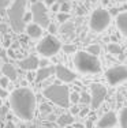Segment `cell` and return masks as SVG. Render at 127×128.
Returning a JSON list of instances; mask_svg holds the SVG:
<instances>
[{
	"instance_id": "20",
	"label": "cell",
	"mask_w": 127,
	"mask_h": 128,
	"mask_svg": "<svg viewBox=\"0 0 127 128\" xmlns=\"http://www.w3.org/2000/svg\"><path fill=\"white\" fill-rule=\"evenodd\" d=\"M100 52H101V48H100V45H97V44H93V45H89V46H87V53L93 54V56H98Z\"/></svg>"
},
{
	"instance_id": "34",
	"label": "cell",
	"mask_w": 127,
	"mask_h": 128,
	"mask_svg": "<svg viewBox=\"0 0 127 128\" xmlns=\"http://www.w3.org/2000/svg\"><path fill=\"white\" fill-rule=\"evenodd\" d=\"M71 113H72V114L79 113V108H78V106H72V108H71Z\"/></svg>"
},
{
	"instance_id": "2",
	"label": "cell",
	"mask_w": 127,
	"mask_h": 128,
	"mask_svg": "<svg viewBox=\"0 0 127 128\" xmlns=\"http://www.w3.org/2000/svg\"><path fill=\"white\" fill-rule=\"evenodd\" d=\"M26 4H28L26 0H15L7 11L10 25L14 32H17V33H21L25 30L26 23L23 20V16L26 14Z\"/></svg>"
},
{
	"instance_id": "7",
	"label": "cell",
	"mask_w": 127,
	"mask_h": 128,
	"mask_svg": "<svg viewBox=\"0 0 127 128\" xmlns=\"http://www.w3.org/2000/svg\"><path fill=\"white\" fill-rule=\"evenodd\" d=\"M32 19L37 23L41 29H47L49 26V16H48L47 6L41 2L33 3L32 6Z\"/></svg>"
},
{
	"instance_id": "13",
	"label": "cell",
	"mask_w": 127,
	"mask_h": 128,
	"mask_svg": "<svg viewBox=\"0 0 127 128\" xmlns=\"http://www.w3.org/2000/svg\"><path fill=\"white\" fill-rule=\"evenodd\" d=\"M55 74V67H42L37 71V74H36V80L37 82H42L45 80V79H48L49 76H52V75Z\"/></svg>"
},
{
	"instance_id": "8",
	"label": "cell",
	"mask_w": 127,
	"mask_h": 128,
	"mask_svg": "<svg viewBox=\"0 0 127 128\" xmlns=\"http://www.w3.org/2000/svg\"><path fill=\"white\" fill-rule=\"evenodd\" d=\"M107 97V87L100 83H93L90 86V105L93 109L100 108Z\"/></svg>"
},
{
	"instance_id": "4",
	"label": "cell",
	"mask_w": 127,
	"mask_h": 128,
	"mask_svg": "<svg viewBox=\"0 0 127 128\" xmlns=\"http://www.w3.org/2000/svg\"><path fill=\"white\" fill-rule=\"evenodd\" d=\"M74 63L78 71L83 72V74H97L101 70V64H100L97 56H93V54L83 50L75 53Z\"/></svg>"
},
{
	"instance_id": "10",
	"label": "cell",
	"mask_w": 127,
	"mask_h": 128,
	"mask_svg": "<svg viewBox=\"0 0 127 128\" xmlns=\"http://www.w3.org/2000/svg\"><path fill=\"white\" fill-rule=\"evenodd\" d=\"M55 74H56V76L62 82H64V83L74 82L75 78H77L75 72H72L71 70H68L67 67H64V66H56L55 67Z\"/></svg>"
},
{
	"instance_id": "25",
	"label": "cell",
	"mask_w": 127,
	"mask_h": 128,
	"mask_svg": "<svg viewBox=\"0 0 127 128\" xmlns=\"http://www.w3.org/2000/svg\"><path fill=\"white\" fill-rule=\"evenodd\" d=\"M79 102H83V104H90V96L87 93H82L79 96Z\"/></svg>"
},
{
	"instance_id": "26",
	"label": "cell",
	"mask_w": 127,
	"mask_h": 128,
	"mask_svg": "<svg viewBox=\"0 0 127 128\" xmlns=\"http://www.w3.org/2000/svg\"><path fill=\"white\" fill-rule=\"evenodd\" d=\"M70 102H72V104H78L79 102V94L78 93H70Z\"/></svg>"
},
{
	"instance_id": "27",
	"label": "cell",
	"mask_w": 127,
	"mask_h": 128,
	"mask_svg": "<svg viewBox=\"0 0 127 128\" xmlns=\"http://www.w3.org/2000/svg\"><path fill=\"white\" fill-rule=\"evenodd\" d=\"M40 110H41L44 114H48V113H51V112H52V109H51L49 105H47V104H42V105L40 106Z\"/></svg>"
},
{
	"instance_id": "40",
	"label": "cell",
	"mask_w": 127,
	"mask_h": 128,
	"mask_svg": "<svg viewBox=\"0 0 127 128\" xmlns=\"http://www.w3.org/2000/svg\"><path fill=\"white\" fill-rule=\"evenodd\" d=\"M6 29H7V27H6L4 25H0V30H2V33H3V34L6 33Z\"/></svg>"
},
{
	"instance_id": "9",
	"label": "cell",
	"mask_w": 127,
	"mask_h": 128,
	"mask_svg": "<svg viewBox=\"0 0 127 128\" xmlns=\"http://www.w3.org/2000/svg\"><path fill=\"white\" fill-rule=\"evenodd\" d=\"M105 76H107V80L109 84H115L117 83H122V82L127 80V68L123 66H119V67H113V68L108 70L105 72Z\"/></svg>"
},
{
	"instance_id": "44",
	"label": "cell",
	"mask_w": 127,
	"mask_h": 128,
	"mask_svg": "<svg viewBox=\"0 0 127 128\" xmlns=\"http://www.w3.org/2000/svg\"><path fill=\"white\" fill-rule=\"evenodd\" d=\"M116 2H119V3H123V2H127V0H116Z\"/></svg>"
},
{
	"instance_id": "46",
	"label": "cell",
	"mask_w": 127,
	"mask_h": 128,
	"mask_svg": "<svg viewBox=\"0 0 127 128\" xmlns=\"http://www.w3.org/2000/svg\"><path fill=\"white\" fill-rule=\"evenodd\" d=\"M64 128H66V127H64Z\"/></svg>"
},
{
	"instance_id": "11",
	"label": "cell",
	"mask_w": 127,
	"mask_h": 128,
	"mask_svg": "<svg viewBox=\"0 0 127 128\" xmlns=\"http://www.w3.org/2000/svg\"><path fill=\"white\" fill-rule=\"evenodd\" d=\"M117 123V116L115 112H107L105 114L101 116V118L98 120V128H112L116 126Z\"/></svg>"
},
{
	"instance_id": "19",
	"label": "cell",
	"mask_w": 127,
	"mask_h": 128,
	"mask_svg": "<svg viewBox=\"0 0 127 128\" xmlns=\"http://www.w3.org/2000/svg\"><path fill=\"white\" fill-rule=\"evenodd\" d=\"M60 32H62L63 34H70V33L74 32V23L64 22V23H63V26L60 27Z\"/></svg>"
},
{
	"instance_id": "17",
	"label": "cell",
	"mask_w": 127,
	"mask_h": 128,
	"mask_svg": "<svg viewBox=\"0 0 127 128\" xmlns=\"http://www.w3.org/2000/svg\"><path fill=\"white\" fill-rule=\"evenodd\" d=\"M56 121H57V124H59L60 128H64V127H67V126H70V124L74 123V117H72V114H70V113H64V114H60Z\"/></svg>"
},
{
	"instance_id": "12",
	"label": "cell",
	"mask_w": 127,
	"mask_h": 128,
	"mask_svg": "<svg viewBox=\"0 0 127 128\" xmlns=\"http://www.w3.org/2000/svg\"><path fill=\"white\" fill-rule=\"evenodd\" d=\"M19 66H21V68L26 70V71H34V70H37L38 66H40V59H38L37 56H29V57H26V59L21 60Z\"/></svg>"
},
{
	"instance_id": "23",
	"label": "cell",
	"mask_w": 127,
	"mask_h": 128,
	"mask_svg": "<svg viewBox=\"0 0 127 128\" xmlns=\"http://www.w3.org/2000/svg\"><path fill=\"white\" fill-rule=\"evenodd\" d=\"M63 50H64V53H75L77 52V46L71 45V44H67L63 46Z\"/></svg>"
},
{
	"instance_id": "33",
	"label": "cell",
	"mask_w": 127,
	"mask_h": 128,
	"mask_svg": "<svg viewBox=\"0 0 127 128\" xmlns=\"http://www.w3.org/2000/svg\"><path fill=\"white\" fill-rule=\"evenodd\" d=\"M30 19H32V12H30V14H25V16H23V20H25V23L29 22Z\"/></svg>"
},
{
	"instance_id": "42",
	"label": "cell",
	"mask_w": 127,
	"mask_h": 128,
	"mask_svg": "<svg viewBox=\"0 0 127 128\" xmlns=\"http://www.w3.org/2000/svg\"><path fill=\"white\" fill-rule=\"evenodd\" d=\"M112 14H117V8H112V11H111Z\"/></svg>"
},
{
	"instance_id": "15",
	"label": "cell",
	"mask_w": 127,
	"mask_h": 128,
	"mask_svg": "<svg viewBox=\"0 0 127 128\" xmlns=\"http://www.w3.org/2000/svg\"><path fill=\"white\" fill-rule=\"evenodd\" d=\"M116 25L119 30L123 33V36L127 37V12H122L116 16Z\"/></svg>"
},
{
	"instance_id": "41",
	"label": "cell",
	"mask_w": 127,
	"mask_h": 128,
	"mask_svg": "<svg viewBox=\"0 0 127 128\" xmlns=\"http://www.w3.org/2000/svg\"><path fill=\"white\" fill-rule=\"evenodd\" d=\"M79 113H81V116H85V114L87 113V108H85V109H83L82 112H79Z\"/></svg>"
},
{
	"instance_id": "43",
	"label": "cell",
	"mask_w": 127,
	"mask_h": 128,
	"mask_svg": "<svg viewBox=\"0 0 127 128\" xmlns=\"http://www.w3.org/2000/svg\"><path fill=\"white\" fill-rule=\"evenodd\" d=\"M33 78H34V74H29V79H30V80H32Z\"/></svg>"
},
{
	"instance_id": "31",
	"label": "cell",
	"mask_w": 127,
	"mask_h": 128,
	"mask_svg": "<svg viewBox=\"0 0 127 128\" xmlns=\"http://www.w3.org/2000/svg\"><path fill=\"white\" fill-rule=\"evenodd\" d=\"M47 29L49 30V32L52 33V34H53V33H56V26H55V25H51V23H49V26H48Z\"/></svg>"
},
{
	"instance_id": "18",
	"label": "cell",
	"mask_w": 127,
	"mask_h": 128,
	"mask_svg": "<svg viewBox=\"0 0 127 128\" xmlns=\"http://www.w3.org/2000/svg\"><path fill=\"white\" fill-rule=\"evenodd\" d=\"M108 52H109L111 54H113V56H122V53H123L122 48H120L117 44H115V42L108 45Z\"/></svg>"
},
{
	"instance_id": "5",
	"label": "cell",
	"mask_w": 127,
	"mask_h": 128,
	"mask_svg": "<svg viewBox=\"0 0 127 128\" xmlns=\"http://www.w3.org/2000/svg\"><path fill=\"white\" fill-rule=\"evenodd\" d=\"M111 23V14L104 8H97L93 11L92 16L89 20V26L93 32L96 33H101L109 26Z\"/></svg>"
},
{
	"instance_id": "38",
	"label": "cell",
	"mask_w": 127,
	"mask_h": 128,
	"mask_svg": "<svg viewBox=\"0 0 127 128\" xmlns=\"http://www.w3.org/2000/svg\"><path fill=\"white\" fill-rule=\"evenodd\" d=\"M93 126V121H92V118H89V121L86 123V128H92Z\"/></svg>"
},
{
	"instance_id": "6",
	"label": "cell",
	"mask_w": 127,
	"mask_h": 128,
	"mask_svg": "<svg viewBox=\"0 0 127 128\" xmlns=\"http://www.w3.org/2000/svg\"><path fill=\"white\" fill-rule=\"evenodd\" d=\"M62 48V44L60 41L57 40L56 37H53L52 34L51 36H47L38 42L37 45V50L38 53L42 54L44 57H51V56H55L57 52L60 50Z\"/></svg>"
},
{
	"instance_id": "28",
	"label": "cell",
	"mask_w": 127,
	"mask_h": 128,
	"mask_svg": "<svg viewBox=\"0 0 127 128\" xmlns=\"http://www.w3.org/2000/svg\"><path fill=\"white\" fill-rule=\"evenodd\" d=\"M8 82H10V79L6 78L4 75H3L2 78H0V87H3V89H6V87L8 86Z\"/></svg>"
},
{
	"instance_id": "32",
	"label": "cell",
	"mask_w": 127,
	"mask_h": 128,
	"mask_svg": "<svg viewBox=\"0 0 127 128\" xmlns=\"http://www.w3.org/2000/svg\"><path fill=\"white\" fill-rule=\"evenodd\" d=\"M7 110H8V109H7V106H2V110H0V116H2V117H3V116H6V113H7Z\"/></svg>"
},
{
	"instance_id": "16",
	"label": "cell",
	"mask_w": 127,
	"mask_h": 128,
	"mask_svg": "<svg viewBox=\"0 0 127 128\" xmlns=\"http://www.w3.org/2000/svg\"><path fill=\"white\" fill-rule=\"evenodd\" d=\"M26 33H28V36L32 38H38V37H41V34H42V29L37 25V23H30V25H28V27H26Z\"/></svg>"
},
{
	"instance_id": "39",
	"label": "cell",
	"mask_w": 127,
	"mask_h": 128,
	"mask_svg": "<svg viewBox=\"0 0 127 128\" xmlns=\"http://www.w3.org/2000/svg\"><path fill=\"white\" fill-rule=\"evenodd\" d=\"M52 10L53 11H59V4H56V3H55V4H52Z\"/></svg>"
},
{
	"instance_id": "35",
	"label": "cell",
	"mask_w": 127,
	"mask_h": 128,
	"mask_svg": "<svg viewBox=\"0 0 127 128\" xmlns=\"http://www.w3.org/2000/svg\"><path fill=\"white\" fill-rule=\"evenodd\" d=\"M55 3H56V0H45L44 4L45 6H52V4H55Z\"/></svg>"
},
{
	"instance_id": "1",
	"label": "cell",
	"mask_w": 127,
	"mask_h": 128,
	"mask_svg": "<svg viewBox=\"0 0 127 128\" xmlns=\"http://www.w3.org/2000/svg\"><path fill=\"white\" fill-rule=\"evenodd\" d=\"M10 108L21 120L30 121L36 112V96L28 87H21L10 94Z\"/></svg>"
},
{
	"instance_id": "36",
	"label": "cell",
	"mask_w": 127,
	"mask_h": 128,
	"mask_svg": "<svg viewBox=\"0 0 127 128\" xmlns=\"http://www.w3.org/2000/svg\"><path fill=\"white\" fill-rule=\"evenodd\" d=\"M4 128H15V126H14L13 121H8V123L6 124V127H4Z\"/></svg>"
},
{
	"instance_id": "37",
	"label": "cell",
	"mask_w": 127,
	"mask_h": 128,
	"mask_svg": "<svg viewBox=\"0 0 127 128\" xmlns=\"http://www.w3.org/2000/svg\"><path fill=\"white\" fill-rule=\"evenodd\" d=\"M48 64H49V63H48L47 60H42V62H40V66L41 67H48Z\"/></svg>"
},
{
	"instance_id": "21",
	"label": "cell",
	"mask_w": 127,
	"mask_h": 128,
	"mask_svg": "<svg viewBox=\"0 0 127 128\" xmlns=\"http://www.w3.org/2000/svg\"><path fill=\"white\" fill-rule=\"evenodd\" d=\"M120 128H127V108H124L120 113Z\"/></svg>"
},
{
	"instance_id": "22",
	"label": "cell",
	"mask_w": 127,
	"mask_h": 128,
	"mask_svg": "<svg viewBox=\"0 0 127 128\" xmlns=\"http://www.w3.org/2000/svg\"><path fill=\"white\" fill-rule=\"evenodd\" d=\"M70 19V15H68V12H59L57 14V20L62 23L67 22V20Z\"/></svg>"
},
{
	"instance_id": "24",
	"label": "cell",
	"mask_w": 127,
	"mask_h": 128,
	"mask_svg": "<svg viewBox=\"0 0 127 128\" xmlns=\"http://www.w3.org/2000/svg\"><path fill=\"white\" fill-rule=\"evenodd\" d=\"M59 10H60V12H68L70 11V3L62 2V4L59 6Z\"/></svg>"
},
{
	"instance_id": "29",
	"label": "cell",
	"mask_w": 127,
	"mask_h": 128,
	"mask_svg": "<svg viewBox=\"0 0 127 128\" xmlns=\"http://www.w3.org/2000/svg\"><path fill=\"white\" fill-rule=\"evenodd\" d=\"M8 4H10V0H0V11L4 10Z\"/></svg>"
},
{
	"instance_id": "45",
	"label": "cell",
	"mask_w": 127,
	"mask_h": 128,
	"mask_svg": "<svg viewBox=\"0 0 127 128\" xmlns=\"http://www.w3.org/2000/svg\"><path fill=\"white\" fill-rule=\"evenodd\" d=\"M0 63H2V60H0Z\"/></svg>"
},
{
	"instance_id": "3",
	"label": "cell",
	"mask_w": 127,
	"mask_h": 128,
	"mask_svg": "<svg viewBox=\"0 0 127 128\" xmlns=\"http://www.w3.org/2000/svg\"><path fill=\"white\" fill-rule=\"evenodd\" d=\"M45 98L52 101L55 105L60 106V108H68L70 106V91L68 87L64 84H51L47 89L42 91Z\"/></svg>"
},
{
	"instance_id": "30",
	"label": "cell",
	"mask_w": 127,
	"mask_h": 128,
	"mask_svg": "<svg viewBox=\"0 0 127 128\" xmlns=\"http://www.w3.org/2000/svg\"><path fill=\"white\" fill-rule=\"evenodd\" d=\"M7 97H8V93L6 91V89L0 87V98H2V100H4V98H7Z\"/></svg>"
},
{
	"instance_id": "14",
	"label": "cell",
	"mask_w": 127,
	"mask_h": 128,
	"mask_svg": "<svg viewBox=\"0 0 127 128\" xmlns=\"http://www.w3.org/2000/svg\"><path fill=\"white\" fill-rule=\"evenodd\" d=\"M2 72H3V75H4L6 78H8L10 80H15L18 76V72H17V70H15V67L13 64H8V63H6L4 66H3Z\"/></svg>"
}]
</instances>
